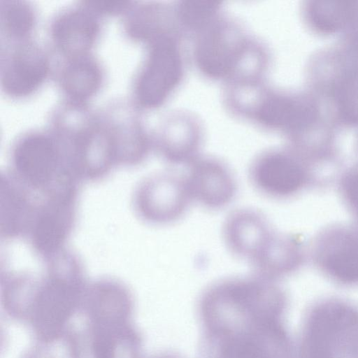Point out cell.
<instances>
[{
  "mask_svg": "<svg viewBox=\"0 0 358 358\" xmlns=\"http://www.w3.org/2000/svg\"><path fill=\"white\" fill-rule=\"evenodd\" d=\"M186 175L193 200L209 210L227 206L235 198L237 184L229 167L211 156H199L188 164Z\"/></svg>",
  "mask_w": 358,
  "mask_h": 358,
  "instance_id": "12",
  "label": "cell"
},
{
  "mask_svg": "<svg viewBox=\"0 0 358 358\" xmlns=\"http://www.w3.org/2000/svg\"><path fill=\"white\" fill-rule=\"evenodd\" d=\"M99 15L84 3L57 15L50 25L52 45L62 57L89 54L100 33Z\"/></svg>",
  "mask_w": 358,
  "mask_h": 358,
  "instance_id": "14",
  "label": "cell"
},
{
  "mask_svg": "<svg viewBox=\"0 0 358 358\" xmlns=\"http://www.w3.org/2000/svg\"><path fill=\"white\" fill-rule=\"evenodd\" d=\"M275 232L263 213L251 208L231 212L222 227L227 249L250 264L263 252Z\"/></svg>",
  "mask_w": 358,
  "mask_h": 358,
  "instance_id": "13",
  "label": "cell"
},
{
  "mask_svg": "<svg viewBox=\"0 0 358 358\" xmlns=\"http://www.w3.org/2000/svg\"><path fill=\"white\" fill-rule=\"evenodd\" d=\"M149 358H183L181 355L175 352H161L152 355Z\"/></svg>",
  "mask_w": 358,
  "mask_h": 358,
  "instance_id": "23",
  "label": "cell"
},
{
  "mask_svg": "<svg viewBox=\"0 0 358 358\" xmlns=\"http://www.w3.org/2000/svg\"><path fill=\"white\" fill-rule=\"evenodd\" d=\"M343 198L358 222V166L348 171L341 181Z\"/></svg>",
  "mask_w": 358,
  "mask_h": 358,
  "instance_id": "22",
  "label": "cell"
},
{
  "mask_svg": "<svg viewBox=\"0 0 358 358\" xmlns=\"http://www.w3.org/2000/svg\"><path fill=\"white\" fill-rule=\"evenodd\" d=\"M125 13L126 34L145 45L169 36L185 37L177 21L173 3L143 2L131 5Z\"/></svg>",
  "mask_w": 358,
  "mask_h": 358,
  "instance_id": "15",
  "label": "cell"
},
{
  "mask_svg": "<svg viewBox=\"0 0 358 358\" xmlns=\"http://www.w3.org/2000/svg\"><path fill=\"white\" fill-rule=\"evenodd\" d=\"M34 23V10L27 3L6 1L1 3V27L7 41L29 38Z\"/></svg>",
  "mask_w": 358,
  "mask_h": 358,
  "instance_id": "20",
  "label": "cell"
},
{
  "mask_svg": "<svg viewBox=\"0 0 358 358\" xmlns=\"http://www.w3.org/2000/svg\"><path fill=\"white\" fill-rule=\"evenodd\" d=\"M177 21L185 36L190 37L204 27L222 11V3L217 1L190 0L175 2Z\"/></svg>",
  "mask_w": 358,
  "mask_h": 358,
  "instance_id": "19",
  "label": "cell"
},
{
  "mask_svg": "<svg viewBox=\"0 0 358 358\" xmlns=\"http://www.w3.org/2000/svg\"><path fill=\"white\" fill-rule=\"evenodd\" d=\"M184 39L169 36L145 45L133 83L134 106L139 110L162 107L180 87L187 64Z\"/></svg>",
  "mask_w": 358,
  "mask_h": 358,
  "instance_id": "4",
  "label": "cell"
},
{
  "mask_svg": "<svg viewBox=\"0 0 358 358\" xmlns=\"http://www.w3.org/2000/svg\"><path fill=\"white\" fill-rule=\"evenodd\" d=\"M192 201L186 175L165 171L153 173L138 183L133 206L145 222L166 225L181 219Z\"/></svg>",
  "mask_w": 358,
  "mask_h": 358,
  "instance_id": "6",
  "label": "cell"
},
{
  "mask_svg": "<svg viewBox=\"0 0 358 358\" xmlns=\"http://www.w3.org/2000/svg\"><path fill=\"white\" fill-rule=\"evenodd\" d=\"M138 110L135 106L115 104L101 113L118 164H140L153 149L152 133L145 127Z\"/></svg>",
  "mask_w": 358,
  "mask_h": 358,
  "instance_id": "11",
  "label": "cell"
},
{
  "mask_svg": "<svg viewBox=\"0 0 358 358\" xmlns=\"http://www.w3.org/2000/svg\"><path fill=\"white\" fill-rule=\"evenodd\" d=\"M310 164L287 145L264 150L249 167L253 187L264 196L288 199L302 191L310 182Z\"/></svg>",
  "mask_w": 358,
  "mask_h": 358,
  "instance_id": "7",
  "label": "cell"
},
{
  "mask_svg": "<svg viewBox=\"0 0 358 358\" xmlns=\"http://www.w3.org/2000/svg\"><path fill=\"white\" fill-rule=\"evenodd\" d=\"M7 172L27 189L41 194L79 182L51 131H32L20 137L11 148L10 168Z\"/></svg>",
  "mask_w": 358,
  "mask_h": 358,
  "instance_id": "3",
  "label": "cell"
},
{
  "mask_svg": "<svg viewBox=\"0 0 358 358\" xmlns=\"http://www.w3.org/2000/svg\"><path fill=\"white\" fill-rule=\"evenodd\" d=\"M313 259L326 275L345 285L358 284V225H335L320 232Z\"/></svg>",
  "mask_w": 358,
  "mask_h": 358,
  "instance_id": "9",
  "label": "cell"
},
{
  "mask_svg": "<svg viewBox=\"0 0 358 358\" xmlns=\"http://www.w3.org/2000/svg\"><path fill=\"white\" fill-rule=\"evenodd\" d=\"M1 66V83L6 92L22 97L31 94L50 72L45 50L30 38L7 41Z\"/></svg>",
  "mask_w": 358,
  "mask_h": 358,
  "instance_id": "10",
  "label": "cell"
},
{
  "mask_svg": "<svg viewBox=\"0 0 358 358\" xmlns=\"http://www.w3.org/2000/svg\"><path fill=\"white\" fill-rule=\"evenodd\" d=\"M204 136V125L198 115L176 109L162 118L152 133L153 149L172 165H188L200 156Z\"/></svg>",
  "mask_w": 358,
  "mask_h": 358,
  "instance_id": "8",
  "label": "cell"
},
{
  "mask_svg": "<svg viewBox=\"0 0 358 358\" xmlns=\"http://www.w3.org/2000/svg\"><path fill=\"white\" fill-rule=\"evenodd\" d=\"M88 289H89V288H88ZM89 291H90V290H89ZM90 293H91V292H90ZM91 294H92V293H91ZM92 296H93V295H92ZM94 299H95V298H94ZM96 302H97V301H96ZM99 307H100V306H99Z\"/></svg>",
  "mask_w": 358,
  "mask_h": 358,
  "instance_id": "25",
  "label": "cell"
},
{
  "mask_svg": "<svg viewBox=\"0 0 358 358\" xmlns=\"http://www.w3.org/2000/svg\"><path fill=\"white\" fill-rule=\"evenodd\" d=\"M302 260L303 248L298 238L276 231L251 266L256 274L276 280L296 271Z\"/></svg>",
  "mask_w": 358,
  "mask_h": 358,
  "instance_id": "18",
  "label": "cell"
},
{
  "mask_svg": "<svg viewBox=\"0 0 358 358\" xmlns=\"http://www.w3.org/2000/svg\"><path fill=\"white\" fill-rule=\"evenodd\" d=\"M357 150H358V132H357Z\"/></svg>",
  "mask_w": 358,
  "mask_h": 358,
  "instance_id": "24",
  "label": "cell"
},
{
  "mask_svg": "<svg viewBox=\"0 0 358 358\" xmlns=\"http://www.w3.org/2000/svg\"><path fill=\"white\" fill-rule=\"evenodd\" d=\"M252 36L235 18L222 12L189 37L194 67L207 79L227 83Z\"/></svg>",
  "mask_w": 358,
  "mask_h": 358,
  "instance_id": "5",
  "label": "cell"
},
{
  "mask_svg": "<svg viewBox=\"0 0 358 358\" xmlns=\"http://www.w3.org/2000/svg\"><path fill=\"white\" fill-rule=\"evenodd\" d=\"M300 12L303 22L317 34H343L358 24L357 1H306Z\"/></svg>",
  "mask_w": 358,
  "mask_h": 358,
  "instance_id": "17",
  "label": "cell"
},
{
  "mask_svg": "<svg viewBox=\"0 0 358 358\" xmlns=\"http://www.w3.org/2000/svg\"><path fill=\"white\" fill-rule=\"evenodd\" d=\"M55 74L66 99L82 103L96 94L103 79L100 62L90 53L62 57Z\"/></svg>",
  "mask_w": 358,
  "mask_h": 358,
  "instance_id": "16",
  "label": "cell"
},
{
  "mask_svg": "<svg viewBox=\"0 0 358 358\" xmlns=\"http://www.w3.org/2000/svg\"><path fill=\"white\" fill-rule=\"evenodd\" d=\"M325 105L337 125L358 127V78Z\"/></svg>",
  "mask_w": 358,
  "mask_h": 358,
  "instance_id": "21",
  "label": "cell"
},
{
  "mask_svg": "<svg viewBox=\"0 0 358 358\" xmlns=\"http://www.w3.org/2000/svg\"><path fill=\"white\" fill-rule=\"evenodd\" d=\"M229 115L261 130L287 140L306 131L320 117L322 105L308 89L295 91L266 80L236 88L228 98Z\"/></svg>",
  "mask_w": 358,
  "mask_h": 358,
  "instance_id": "2",
  "label": "cell"
},
{
  "mask_svg": "<svg viewBox=\"0 0 358 358\" xmlns=\"http://www.w3.org/2000/svg\"><path fill=\"white\" fill-rule=\"evenodd\" d=\"M286 305L275 280L257 274L210 284L197 303L201 358H290Z\"/></svg>",
  "mask_w": 358,
  "mask_h": 358,
  "instance_id": "1",
  "label": "cell"
}]
</instances>
